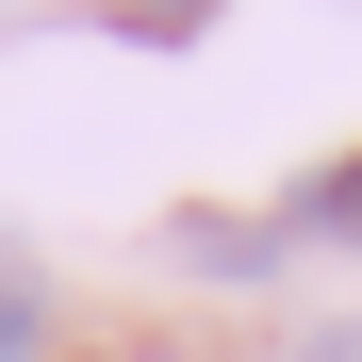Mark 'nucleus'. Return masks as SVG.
Masks as SVG:
<instances>
[{"label": "nucleus", "mask_w": 362, "mask_h": 362, "mask_svg": "<svg viewBox=\"0 0 362 362\" xmlns=\"http://www.w3.org/2000/svg\"><path fill=\"white\" fill-rule=\"evenodd\" d=\"M115 33H148V49H181V33H214V0H115Z\"/></svg>", "instance_id": "nucleus-1"}, {"label": "nucleus", "mask_w": 362, "mask_h": 362, "mask_svg": "<svg viewBox=\"0 0 362 362\" xmlns=\"http://www.w3.org/2000/svg\"><path fill=\"white\" fill-rule=\"evenodd\" d=\"M49 346V280H0V362H33Z\"/></svg>", "instance_id": "nucleus-2"}, {"label": "nucleus", "mask_w": 362, "mask_h": 362, "mask_svg": "<svg viewBox=\"0 0 362 362\" xmlns=\"http://www.w3.org/2000/svg\"><path fill=\"white\" fill-rule=\"evenodd\" d=\"M296 214H313V230H362V165H329V181H296Z\"/></svg>", "instance_id": "nucleus-3"}, {"label": "nucleus", "mask_w": 362, "mask_h": 362, "mask_svg": "<svg viewBox=\"0 0 362 362\" xmlns=\"http://www.w3.org/2000/svg\"><path fill=\"white\" fill-rule=\"evenodd\" d=\"M296 362H362V329H329V346H296Z\"/></svg>", "instance_id": "nucleus-4"}]
</instances>
